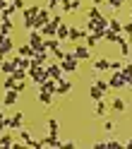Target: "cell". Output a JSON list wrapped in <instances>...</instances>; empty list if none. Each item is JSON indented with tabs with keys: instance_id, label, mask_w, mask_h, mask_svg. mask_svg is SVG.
<instances>
[{
	"instance_id": "1",
	"label": "cell",
	"mask_w": 132,
	"mask_h": 149,
	"mask_svg": "<svg viewBox=\"0 0 132 149\" xmlns=\"http://www.w3.org/2000/svg\"><path fill=\"white\" fill-rule=\"evenodd\" d=\"M60 68H63L65 74H74V72L79 70V60L72 55V51H70V53H65V60H60Z\"/></svg>"
},
{
	"instance_id": "2",
	"label": "cell",
	"mask_w": 132,
	"mask_h": 149,
	"mask_svg": "<svg viewBox=\"0 0 132 149\" xmlns=\"http://www.w3.org/2000/svg\"><path fill=\"white\" fill-rule=\"evenodd\" d=\"M46 72H48V79H55V82H60V79H63V74H65L58 60H53V63L46 65Z\"/></svg>"
},
{
	"instance_id": "3",
	"label": "cell",
	"mask_w": 132,
	"mask_h": 149,
	"mask_svg": "<svg viewBox=\"0 0 132 149\" xmlns=\"http://www.w3.org/2000/svg\"><path fill=\"white\" fill-rule=\"evenodd\" d=\"M29 79L39 87V84H43V82L48 79V72H46V68H31L29 70Z\"/></svg>"
},
{
	"instance_id": "4",
	"label": "cell",
	"mask_w": 132,
	"mask_h": 149,
	"mask_svg": "<svg viewBox=\"0 0 132 149\" xmlns=\"http://www.w3.org/2000/svg\"><path fill=\"white\" fill-rule=\"evenodd\" d=\"M26 43H29V46H31L34 51H46V43H43V36H41L39 31H36V29H31V31H29V41H26Z\"/></svg>"
},
{
	"instance_id": "5",
	"label": "cell",
	"mask_w": 132,
	"mask_h": 149,
	"mask_svg": "<svg viewBox=\"0 0 132 149\" xmlns=\"http://www.w3.org/2000/svg\"><path fill=\"white\" fill-rule=\"evenodd\" d=\"M51 22V10H46V7H41L39 12H36V17H34V29L39 31L43 24H48Z\"/></svg>"
},
{
	"instance_id": "6",
	"label": "cell",
	"mask_w": 132,
	"mask_h": 149,
	"mask_svg": "<svg viewBox=\"0 0 132 149\" xmlns=\"http://www.w3.org/2000/svg\"><path fill=\"white\" fill-rule=\"evenodd\" d=\"M48 65V51H34L31 55V68H46ZM29 68V70H31Z\"/></svg>"
},
{
	"instance_id": "7",
	"label": "cell",
	"mask_w": 132,
	"mask_h": 149,
	"mask_svg": "<svg viewBox=\"0 0 132 149\" xmlns=\"http://www.w3.org/2000/svg\"><path fill=\"white\" fill-rule=\"evenodd\" d=\"M72 55H74V58H77L79 63H82V60H89V58H91V48H87L84 43H74Z\"/></svg>"
},
{
	"instance_id": "8",
	"label": "cell",
	"mask_w": 132,
	"mask_h": 149,
	"mask_svg": "<svg viewBox=\"0 0 132 149\" xmlns=\"http://www.w3.org/2000/svg\"><path fill=\"white\" fill-rule=\"evenodd\" d=\"M12 51H15V41L10 39V36H0V55H5V58H7Z\"/></svg>"
},
{
	"instance_id": "9",
	"label": "cell",
	"mask_w": 132,
	"mask_h": 149,
	"mask_svg": "<svg viewBox=\"0 0 132 149\" xmlns=\"http://www.w3.org/2000/svg\"><path fill=\"white\" fill-rule=\"evenodd\" d=\"M24 125V113L22 111H17L12 118H7V130H19Z\"/></svg>"
},
{
	"instance_id": "10",
	"label": "cell",
	"mask_w": 132,
	"mask_h": 149,
	"mask_svg": "<svg viewBox=\"0 0 132 149\" xmlns=\"http://www.w3.org/2000/svg\"><path fill=\"white\" fill-rule=\"evenodd\" d=\"M70 91H72V82L63 77V79L58 82V87H55V96H67Z\"/></svg>"
},
{
	"instance_id": "11",
	"label": "cell",
	"mask_w": 132,
	"mask_h": 149,
	"mask_svg": "<svg viewBox=\"0 0 132 149\" xmlns=\"http://www.w3.org/2000/svg\"><path fill=\"white\" fill-rule=\"evenodd\" d=\"M87 29H77V26H70V36H67V41H72V43H79L82 39H87Z\"/></svg>"
},
{
	"instance_id": "12",
	"label": "cell",
	"mask_w": 132,
	"mask_h": 149,
	"mask_svg": "<svg viewBox=\"0 0 132 149\" xmlns=\"http://www.w3.org/2000/svg\"><path fill=\"white\" fill-rule=\"evenodd\" d=\"M17 101H19V91L17 89H7L5 96H3V106H15Z\"/></svg>"
},
{
	"instance_id": "13",
	"label": "cell",
	"mask_w": 132,
	"mask_h": 149,
	"mask_svg": "<svg viewBox=\"0 0 132 149\" xmlns=\"http://www.w3.org/2000/svg\"><path fill=\"white\" fill-rule=\"evenodd\" d=\"M108 87L110 89H122V87H125V77H122V72H113V77L108 79Z\"/></svg>"
},
{
	"instance_id": "14",
	"label": "cell",
	"mask_w": 132,
	"mask_h": 149,
	"mask_svg": "<svg viewBox=\"0 0 132 149\" xmlns=\"http://www.w3.org/2000/svg\"><path fill=\"white\" fill-rule=\"evenodd\" d=\"M41 147H63V142L58 135H46V137H41Z\"/></svg>"
},
{
	"instance_id": "15",
	"label": "cell",
	"mask_w": 132,
	"mask_h": 149,
	"mask_svg": "<svg viewBox=\"0 0 132 149\" xmlns=\"http://www.w3.org/2000/svg\"><path fill=\"white\" fill-rule=\"evenodd\" d=\"M82 7V0H65V3H60V10L63 12H74Z\"/></svg>"
},
{
	"instance_id": "16",
	"label": "cell",
	"mask_w": 132,
	"mask_h": 149,
	"mask_svg": "<svg viewBox=\"0 0 132 149\" xmlns=\"http://www.w3.org/2000/svg\"><path fill=\"white\" fill-rule=\"evenodd\" d=\"M53 96H55V94H51V91H43V89L36 91V99H39V104H43V106H51V104H53Z\"/></svg>"
},
{
	"instance_id": "17",
	"label": "cell",
	"mask_w": 132,
	"mask_h": 149,
	"mask_svg": "<svg viewBox=\"0 0 132 149\" xmlns=\"http://www.w3.org/2000/svg\"><path fill=\"white\" fill-rule=\"evenodd\" d=\"M91 68H94V72H106L108 70V58H94Z\"/></svg>"
},
{
	"instance_id": "18",
	"label": "cell",
	"mask_w": 132,
	"mask_h": 149,
	"mask_svg": "<svg viewBox=\"0 0 132 149\" xmlns=\"http://www.w3.org/2000/svg\"><path fill=\"white\" fill-rule=\"evenodd\" d=\"M43 43H46V51H48V53H55V51L63 48V41L60 39H43Z\"/></svg>"
},
{
	"instance_id": "19",
	"label": "cell",
	"mask_w": 132,
	"mask_h": 149,
	"mask_svg": "<svg viewBox=\"0 0 132 149\" xmlns=\"http://www.w3.org/2000/svg\"><path fill=\"white\" fill-rule=\"evenodd\" d=\"M12 63H15V68H22V70H26V72H29V68H31V58H22V55L12 58Z\"/></svg>"
},
{
	"instance_id": "20",
	"label": "cell",
	"mask_w": 132,
	"mask_h": 149,
	"mask_svg": "<svg viewBox=\"0 0 132 149\" xmlns=\"http://www.w3.org/2000/svg\"><path fill=\"white\" fill-rule=\"evenodd\" d=\"M12 70H15L12 58H3V60H0V72H3V74H12Z\"/></svg>"
},
{
	"instance_id": "21",
	"label": "cell",
	"mask_w": 132,
	"mask_h": 149,
	"mask_svg": "<svg viewBox=\"0 0 132 149\" xmlns=\"http://www.w3.org/2000/svg\"><path fill=\"white\" fill-rule=\"evenodd\" d=\"M67 36H70V26L63 22V24L58 26V31H55V39H60V41H67Z\"/></svg>"
},
{
	"instance_id": "22",
	"label": "cell",
	"mask_w": 132,
	"mask_h": 149,
	"mask_svg": "<svg viewBox=\"0 0 132 149\" xmlns=\"http://www.w3.org/2000/svg\"><path fill=\"white\" fill-rule=\"evenodd\" d=\"M94 116L96 118H101V116H106V101H94Z\"/></svg>"
},
{
	"instance_id": "23",
	"label": "cell",
	"mask_w": 132,
	"mask_h": 149,
	"mask_svg": "<svg viewBox=\"0 0 132 149\" xmlns=\"http://www.w3.org/2000/svg\"><path fill=\"white\" fill-rule=\"evenodd\" d=\"M39 10H41L39 5H31V7H24V10H22V17H24V19H34V17H36V12H39Z\"/></svg>"
},
{
	"instance_id": "24",
	"label": "cell",
	"mask_w": 132,
	"mask_h": 149,
	"mask_svg": "<svg viewBox=\"0 0 132 149\" xmlns=\"http://www.w3.org/2000/svg\"><path fill=\"white\" fill-rule=\"evenodd\" d=\"M108 29L115 31V34H122V22L118 19V17H115V19H110V17H108Z\"/></svg>"
},
{
	"instance_id": "25",
	"label": "cell",
	"mask_w": 132,
	"mask_h": 149,
	"mask_svg": "<svg viewBox=\"0 0 132 149\" xmlns=\"http://www.w3.org/2000/svg\"><path fill=\"white\" fill-rule=\"evenodd\" d=\"M110 108H113V111H118V113H122V111H125L127 106H125V101H122L120 96H115V99L110 101Z\"/></svg>"
},
{
	"instance_id": "26",
	"label": "cell",
	"mask_w": 132,
	"mask_h": 149,
	"mask_svg": "<svg viewBox=\"0 0 132 149\" xmlns=\"http://www.w3.org/2000/svg\"><path fill=\"white\" fill-rule=\"evenodd\" d=\"M58 132H60L58 118H48V135H58Z\"/></svg>"
},
{
	"instance_id": "27",
	"label": "cell",
	"mask_w": 132,
	"mask_h": 149,
	"mask_svg": "<svg viewBox=\"0 0 132 149\" xmlns=\"http://www.w3.org/2000/svg\"><path fill=\"white\" fill-rule=\"evenodd\" d=\"M55 87H58V82H55V79H46L43 84H39V89H43V91H51V94H55Z\"/></svg>"
},
{
	"instance_id": "28",
	"label": "cell",
	"mask_w": 132,
	"mask_h": 149,
	"mask_svg": "<svg viewBox=\"0 0 132 149\" xmlns=\"http://www.w3.org/2000/svg\"><path fill=\"white\" fill-rule=\"evenodd\" d=\"M10 34H12V19L0 22V36H10Z\"/></svg>"
},
{
	"instance_id": "29",
	"label": "cell",
	"mask_w": 132,
	"mask_h": 149,
	"mask_svg": "<svg viewBox=\"0 0 132 149\" xmlns=\"http://www.w3.org/2000/svg\"><path fill=\"white\" fill-rule=\"evenodd\" d=\"M17 53H19L22 58H31V55H34V48H31L29 43H24V46H19V48H17Z\"/></svg>"
},
{
	"instance_id": "30",
	"label": "cell",
	"mask_w": 132,
	"mask_h": 149,
	"mask_svg": "<svg viewBox=\"0 0 132 149\" xmlns=\"http://www.w3.org/2000/svg\"><path fill=\"white\" fill-rule=\"evenodd\" d=\"M89 96H91V101H101L106 94H103V91H101L99 87H94V84H91V89H89Z\"/></svg>"
},
{
	"instance_id": "31",
	"label": "cell",
	"mask_w": 132,
	"mask_h": 149,
	"mask_svg": "<svg viewBox=\"0 0 132 149\" xmlns=\"http://www.w3.org/2000/svg\"><path fill=\"white\" fill-rule=\"evenodd\" d=\"M99 17H103L101 10H99L96 5H91V7H89V12H87V19H99Z\"/></svg>"
},
{
	"instance_id": "32",
	"label": "cell",
	"mask_w": 132,
	"mask_h": 149,
	"mask_svg": "<svg viewBox=\"0 0 132 149\" xmlns=\"http://www.w3.org/2000/svg\"><path fill=\"white\" fill-rule=\"evenodd\" d=\"M15 84H17V79L12 77V74H5V79H3V87H5V91H7V89H15Z\"/></svg>"
},
{
	"instance_id": "33",
	"label": "cell",
	"mask_w": 132,
	"mask_h": 149,
	"mask_svg": "<svg viewBox=\"0 0 132 149\" xmlns=\"http://www.w3.org/2000/svg\"><path fill=\"white\" fill-rule=\"evenodd\" d=\"M12 144H15L12 135H3V132H0V147H12Z\"/></svg>"
},
{
	"instance_id": "34",
	"label": "cell",
	"mask_w": 132,
	"mask_h": 149,
	"mask_svg": "<svg viewBox=\"0 0 132 149\" xmlns=\"http://www.w3.org/2000/svg\"><path fill=\"white\" fill-rule=\"evenodd\" d=\"M94 87H99L103 94H106V91L110 89V87H108V82H106V79H101V77H96V79H94Z\"/></svg>"
},
{
	"instance_id": "35",
	"label": "cell",
	"mask_w": 132,
	"mask_h": 149,
	"mask_svg": "<svg viewBox=\"0 0 132 149\" xmlns=\"http://www.w3.org/2000/svg\"><path fill=\"white\" fill-rule=\"evenodd\" d=\"M118 48H120V55H122V58H127V55H130V43H127V39H125V41H120V43H118Z\"/></svg>"
},
{
	"instance_id": "36",
	"label": "cell",
	"mask_w": 132,
	"mask_h": 149,
	"mask_svg": "<svg viewBox=\"0 0 132 149\" xmlns=\"http://www.w3.org/2000/svg\"><path fill=\"white\" fill-rule=\"evenodd\" d=\"M108 70L110 72H120L122 70V60H108Z\"/></svg>"
},
{
	"instance_id": "37",
	"label": "cell",
	"mask_w": 132,
	"mask_h": 149,
	"mask_svg": "<svg viewBox=\"0 0 132 149\" xmlns=\"http://www.w3.org/2000/svg\"><path fill=\"white\" fill-rule=\"evenodd\" d=\"M31 137H34V135L29 132V130H22V127H19V142H22V144H26Z\"/></svg>"
},
{
	"instance_id": "38",
	"label": "cell",
	"mask_w": 132,
	"mask_h": 149,
	"mask_svg": "<svg viewBox=\"0 0 132 149\" xmlns=\"http://www.w3.org/2000/svg\"><path fill=\"white\" fill-rule=\"evenodd\" d=\"M106 3H108V5L113 7V10H115V12H118V10H120V7H122V5H125V0H106Z\"/></svg>"
},
{
	"instance_id": "39",
	"label": "cell",
	"mask_w": 132,
	"mask_h": 149,
	"mask_svg": "<svg viewBox=\"0 0 132 149\" xmlns=\"http://www.w3.org/2000/svg\"><path fill=\"white\" fill-rule=\"evenodd\" d=\"M51 24L55 26V29H58V26L63 24V15H51Z\"/></svg>"
},
{
	"instance_id": "40",
	"label": "cell",
	"mask_w": 132,
	"mask_h": 149,
	"mask_svg": "<svg viewBox=\"0 0 132 149\" xmlns=\"http://www.w3.org/2000/svg\"><path fill=\"white\" fill-rule=\"evenodd\" d=\"M10 5H12V10H15V12H19V10H24V0H12Z\"/></svg>"
},
{
	"instance_id": "41",
	"label": "cell",
	"mask_w": 132,
	"mask_h": 149,
	"mask_svg": "<svg viewBox=\"0 0 132 149\" xmlns=\"http://www.w3.org/2000/svg\"><path fill=\"white\" fill-rule=\"evenodd\" d=\"M26 147H31V149H41V139H36V137H31L29 142H26Z\"/></svg>"
},
{
	"instance_id": "42",
	"label": "cell",
	"mask_w": 132,
	"mask_h": 149,
	"mask_svg": "<svg viewBox=\"0 0 132 149\" xmlns=\"http://www.w3.org/2000/svg\"><path fill=\"white\" fill-rule=\"evenodd\" d=\"M106 147H108V149H120V147H125V144H120L118 139H108V142H106Z\"/></svg>"
},
{
	"instance_id": "43",
	"label": "cell",
	"mask_w": 132,
	"mask_h": 149,
	"mask_svg": "<svg viewBox=\"0 0 132 149\" xmlns=\"http://www.w3.org/2000/svg\"><path fill=\"white\" fill-rule=\"evenodd\" d=\"M65 53H67V51H63V48H60V51H55V53H53V60H58V63L65 60Z\"/></svg>"
},
{
	"instance_id": "44",
	"label": "cell",
	"mask_w": 132,
	"mask_h": 149,
	"mask_svg": "<svg viewBox=\"0 0 132 149\" xmlns=\"http://www.w3.org/2000/svg\"><path fill=\"white\" fill-rule=\"evenodd\" d=\"M103 130H106V132H113V130H115V123H113V120H106V123H103Z\"/></svg>"
},
{
	"instance_id": "45",
	"label": "cell",
	"mask_w": 132,
	"mask_h": 149,
	"mask_svg": "<svg viewBox=\"0 0 132 149\" xmlns=\"http://www.w3.org/2000/svg\"><path fill=\"white\" fill-rule=\"evenodd\" d=\"M15 89H17V91H19V94H22V91L26 89V79H19V82H17V84H15Z\"/></svg>"
},
{
	"instance_id": "46",
	"label": "cell",
	"mask_w": 132,
	"mask_h": 149,
	"mask_svg": "<svg viewBox=\"0 0 132 149\" xmlns=\"http://www.w3.org/2000/svg\"><path fill=\"white\" fill-rule=\"evenodd\" d=\"M3 130H7V118L0 113V132H3Z\"/></svg>"
},
{
	"instance_id": "47",
	"label": "cell",
	"mask_w": 132,
	"mask_h": 149,
	"mask_svg": "<svg viewBox=\"0 0 132 149\" xmlns=\"http://www.w3.org/2000/svg\"><path fill=\"white\" fill-rule=\"evenodd\" d=\"M63 147H67V149H74V147H77V142H63Z\"/></svg>"
},
{
	"instance_id": "48",
	"label": "cell",
	"mask_w": 132,
	"mask_h": 149,
	"mask_svg": "<svg viewBox=\"0 0 132 149\" xmlns=\"http://www.w3.org/2000/svg\"><path fill=\"white\" fill-rule=\"evenodd\" d=\"M103 3H106V0H91V5H96V7H101Z\"/></svg>"
},
{
	"instance_id": "49",
	"label": "cell",
	"mask_w": 132,
	"mask_h": 149,
	"mask_svg": "<svg viewBox=\"0 0 132 149\" xmlns=\"http://www.w3.org/2000/svg\"><path fill=\"white\" fill-rule=\"evenodd\" d=\"M5 7H7V3H5V0H0V12H3Z\"/></svg>"
},
{
	"instance_id": "50",
	"label": "cell",
	"mask_w": 132,
	"mask_h": 149,
	"mask_svg": "<svg viewBox=\"0 0 132 149\" xmlns=\"http://www.w3.org/2000/svg\"><path fill=\"white\" fill-rule=\"evenodd\" d=\"M125 147H127V149H132V139H127V144H125Z\"/></svg>"
},
{
	"instance_id": "51",
	"label": "cell",
	"mask_w": 132,
	"mask_h": 149,
	"mask_svg": "<svg viewBox=\"0 0 132 149\" xmlns=\"http://www.w3.org/2000/svg\"><path fill=\"white\" fill-rule=\"evenodd\" d=\"M0 113H3V101H0Z\"/></svg>"
},
{
	"instance_id": "52",
	"label": "cell",
	"mask_w": 132,
	"mask_h": 149,
	"mask_svg": "<svg viewBox=\"0 0 132 149\" xmlns=\"http://www.w3.org/2000/svg\"><path fill=\"white\" fill-rule=\"evenodd\" d=\"M130 22H132V10H130Z\"/></svg>"
},
{
	"instance_id": "53",
	"label": "cell",
	"mask_w": 132,
	"mask_h": 149,
	"mask_svg": "<svg viewBox=\"0 0 132 149\" xmlns=\"http://www.w3.org/2000/svg\"><path fill=\"white\" fill-rule=\"evenodd\" d=\"M5 3H7V5H10V3H12V0H5Z\"/></svg>"
},
{
	"instance_id": "54",
	"label": "cell",
	"mask_w": 132,
	"mask_h": 149,
	"mask_svg": "<svg viewBox=\"0 0 132 149\" xmlns=\"http://www.w3.org/2000/svg\"><path fill=\"white\" fill-rule=\"evenodd\" d=\"M3 58H5V55H0V60H3Z\"/></svg>"
},
{
	"instance_id": "55",
	"label": "cell",
	"mask_w": 132,
	"mask_h": 149,
	"mask_svg": "<svg viewBox=\"0 0 132 149\" xmlns=\"http://www.w3.org/2000/svg\"><path fill=\"white\" fill-rule=\"evenodd\" d=\"M58 3H65V0H58Z\"/></svg>"
}]
</instances>
